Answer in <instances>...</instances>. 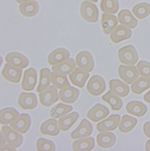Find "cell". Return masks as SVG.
<instances>
[{
	"label": "cell",
	"instance_id": "17",
	"mask_svg": "<svg viewBox=\"0 0 150 151\" xmlns=\"http://www.w3.org/2000/svg\"><path fill=\"white\" fill-rule=\"evenodd\" d=\"M5 60L6 63L21 69L26 68L29 64L28 58L22 54L17 52L7 54L5 57Z\"/></svg>",
	"mask_w": 150,
	"mask_h": 151
},
{
	"label": "cell",
	"instance_id": "7",
	"mask_svg": "<svg viewBox=\"0 0 150 151\" xmlns=\"http://www.w3.org/2000/svg\"><path fill=\"white\" fill-rule=\"evenodd\" d=\"M6 143L14 148H18L21 146L23 142L22 135L19 132L12 129L10 126L6 125L1 127Z\"/></svg>",
	"mask_w": 150,
	"mask_h": 151
},
{
	"label": "cell",
	"instance_id": "36",
	"mask_svg": "<svg viewBox=\"0 0 150 151\" xmlns=\"http://www.w3.org/2000/svg\"><path fill=\"white\" fill-rule=\"evenodd\" d=\"M132 12L139 19L145 18L150 14V4L146 3L137 4L133 7Z\"/></svg>",
	"mask_w": 150,
	"mask_h": 151
},
{
	"label": "cell",
	"instance_id": "19",
	"mask_svg": "<svg viewBox=\"0 0 150 151\" xmlns=\"http://www.w3.org/2000/svg\"><path fill=\"white\" fill-rule=\"evenodd\" d=\"M89 74L88 72H85L79 68H76L74 70L69 74V80L71 83L80 88L85 86Z\"/></svg>",
	"mask_w": 150,
	"mask_h": 151
},
{
	"label": "cell",
	"instance_id": "39",
	"mask_svg": "<svg viewBox=\"0 0 150 151\" xmlns=\"http://www.w3.org/2000/svg\"><path fill=\"white\" fill-rule=\"evenodd\" d=\"M36 149L37 151H54L56 148L53 142L40 138L36 142Z\"/></svg>",
	"mask_w": 150,
	"mask_h": 151
},
{
	"label": "cell",
	"instance_id": "23",
	"mask_svg": "<svg viewBox=\"0 0 150 151\" xmlns=\"http://www.w3.org/2000/svg\"><path fill=\"white\" fill-rule=\"evenodd\" d=\"M59 128L58 121L54 119H49L43 122L40 127V132L45 135L55 137L59 133Z\"/></svg>",
	"mask_w": 150,
	"mask_h": 151
},
{
	"label": "cell",
	"instance_id": "15",
	"mask_svg": "<svg viewBox=\"0 0 150 151\" xmlns=\"http://www.w3.org/2000/svg\"><path fill=\"white\" fill-rule=\"evenodd\" d=\"M76 62L73 58H69L64 61L56 65H53L51 68L52 72L58 75H67L71 73L76 68Z\"/></svg>",
	"mask_w": 150,
	"mask_h": 151
},
{
	"label": "cell",
	"instance_id": "2",
	"mask_svg": "<svg viewBox=\"0 0 150 151\" xmlns=\"http://www.w3.org/2000/svg\"><path fill=\"white\" fill-rule=\"evenodd\" d=\"M80 14L82 19L88 22L95 23L99 19L97 7L88 1H84L81 4Z\"/></svg>",
	"mask_w": 150,
	"mask_h": 151
},
{
	"label": "cell",
	"instance_id": "13",
	"mask_svg": "<svg viewBox=\"0 0 150 151\" xmlns=\"http://www.w3.org/2000/svg\"><path fill=\"white\" fill-rule=\"evenodd\" d=\"M109 114V110L106 107L100 104H96L88 111L86 117L93 122H98L106 117Z\"/></svg>",
	"mask_w": 150,
	"mask_h": 151
},
{
	"label": "cell",
	"instance_id": "20",
	"mask_svg": "<svg viewBox=\"0 0 150 151\" xmlns=\"http://www.w3.org/2000/svg\"><path fill=\"white\" fill-rule=\"evenodd\" d=\"M70 55L68 50L63 48H58L49 53L47 58V62L49 65L53 66L68 59Z\"/></svg>",
	"mask_w": 150,
	"mask_h": 151
},
{
	"label": "cell",
	"instance_id": "29",
	"mask_svg": "<svg viewBox=\"0 0 150 151\" xmlns=\"http://www.w3.org/2000/svg\"><path fill=\"white\" fill-rule=\"evenodd\" d=\"M19 112L14 108H4L0 111V124L8 125L13 122L19 116Z\"/></svg>",
	"mask_w": 150,
	"mask_h": 151
},
{
	"label": "cell",
	"instance_id": "47",
	"mask_svg": "<svg viewBox=\"0 0 150 151\" xmlns=\"http://www.w3.org/2000/svg\"><path fill=\"white\" fill-rule=\"evenodd\" d=\"M88 1H92V2H94V3H97L98 1V0H88Z\"/></svg>",
	"mask_w": 150,
	"mask_h": 151
},
{
	"label": "cell",
	"instance_id": "44",
	"mask_svg": "<svg viewBox=\"0 0 150 151\" xmlns=\"http://www.w3.org/2000/svg\"><path fill=\"white\" fill-rule=\"evenodd\" d=\"M6 143V139L4 137V135L3 133V132L1 131V147L4 146Z\"/></svg>",
	"mask_w": 150,
	"mask_h": 151
},
{
	"label": "cell",
	"instance_id": "43",
	"mask_svg": "<svg viewBox=\"0 0 150 151\" xmlns=\"http://www.w3.org/2000/svg\"><path fill=\"white\" fill-rule=\"evenodd\" d=\"M144 100L146 103L150 104V90L144 96Z\"/></svg>",
	"mask_w": 150,
	"mask_h": 151
},
{
	"label": "cell",
	"instance_id": "33",
	"mask_svg": "<svg viewBox=\"0 0 150 151\" xmlns=\"http://www.w3.org/2000/svg\"><path fill=\"white\" fill-rule=\"evenodd\" d=\"M51 83V72L48 68H43L40 70V80L36 92L40 93L48 87Z\"/></svg>",
	"mask_w": 150,
	"mask_h": 151
},
{
	"label": "cell",
	"instance_id": "8",
	"mask_svg": "<svg viewBox=\"0 0 150 151\" xmlns=\"http://www.w3.org/2000/svg\"><path fill=\"white\" fill-rule=\"evenodd\" d=\"M93 132V125L88 120L82 119L79 125L70 134L72 139H80L86 138L91 135Z\"/></svg>",
	"mask_w": 150,
	"mask_h": 151
},
{
	"label": "cell",
	"instance_id": "6",
	"mask_svg": "<svg viewBox=\"0 0 150 151\" xmlns=\"http://www.w3.org/2000/svg\"><path fill=\"white\" fill-rule=\"evenodd\" d=\"M119 78L127 84H132L139 77V72L134 66L119 65L118 69Z\"/></svg>",
	"mask_w": 150,
	"mask_h": 151
},
{
	"label": "cell",
	"instance_id": "35",
	"mask_svg": "<svg viewBox=\"0 0 150 151\" xmlns=\"http://www.w3.org/2000/svg\"><path fill=\"white\" fill-rule=\"evenodd\" d=\"M100 8L104 13L115 14L119 9V3L118 0H101Z\"/></svg>",
	"mask_w": 150,
	"mask_h": 151
},
{
	"label": "cell",
	"instance_id": "28",
	"mask_svg": "<svg viewBox=\"0 0 150 151\" xmlns=\"http://www.w3.org/2000/svg\"><path fill=\"white\" fill-rule=\"evenodd\" d=\"M79 117L78 113L73 112L59 117L58 121L59 129L63 132L68 131L77 121Z\"/></svg>",
	"mask_w": 150,
	"mask_h": 151
},
{
	"label": "cell",
	"instance_id": "16",
	"mask_svg": "<svg viewBox=\"0 0 150 151\" xmlns=\"http://www.w3.org/2000/svg\"><path fill=\"white\" fill-rule=\"evenodd\" d=\"M79 95V90L70 86L60 89L58 93L60 101L67 104H73L78 99Z\"/></svg>",
	"mask_w": 150,
	"mask_h": 151
},
{
	"label": "cell",
	"instance_id": "9",
	"mask_svg": "<svg viewBox=\"0 0 150 151\" xmlns=\"http://www.w3.org/2000/svg\"><path fill=\"white\" fill-rule=\"evenodd\" d=\"M22 70L21 69L15 67L9 63L4 65L1 71L3 77L9 82L12 83H18L21 78Z\"/></svg>",
	"mask_w": 150,
	"mask_h": 151
},
{
	"label": "cell",
	"instance_id": "34",
	"mask_svg": "<svg viewBox=\"0 0 150 151\" xmlns=\"http://www.w3.org/2000/svg\"><path fill=\"white\" fill-rule=\"evenodd\" d=\"M138 120L136 118L129 115H124L119 122V131L122 133H127L131 131L136 125Z\"/></svg>",
	"mask_w": 150,
	"mask_h": 151
},
{
	"label": "cell",
	"instance_id": "37",
	"mask_svg": "<svg viewBox=\"0 0 150 151\" xmlns=\"http://www.w3.org/2000/svg\"><path fill=\"white\" fill-rule=\"evenodd\" d=\"M72 110L73 107L71 105L59 103L52 109L50 111V116L53 118L58 119L71 112Z\"/></svg>",
	"mask_w": 150,
	"mask_h": 151
},
{
	"label": "cell",
	"instance_id": "27",
	"mask_svg": "<svg viewBox=\"0 0 150 151\" xmlns=\"http://www.w3.org/2000/svg\"><path fill=\"white\" fill-rule=\"evenodd\" d=\"M118 22L130 28H134L138 25V21L131 12L127 9L121 10L118 14Z\"/></svg>",
	"mask_w": 150,
	"mask_h": 151
},
{
	"label": "cell",
	"instance_id": "10",
	"mask_svg": "<svg viewBox=\"0 0 150 151\" xmlns=\"http://www.w3.org/2000/svg\"><path fill=\"white\" fill-rule=\"evenodd\" d=\"M31 124V119L29 115L22 113L18 118L10 124V127L21 134H25L30 128Z\"/></svg>",
	"mask_w": 150,
	"mask_h": 151
},
{
	"label": "cell",
	"instance_id": "1",
	"mask_svg": "<svg viewBox=\"0 0 150 151\" xmlns=\"http://www.w3.org/2000/svg\"><path fill=\"white\" fill-rule=\"evenodd\" d=\"M119 61L123 65L133 66L136 64L139 57L137 51L131 45L119 48L117 52Z\"/></svg>",
	"mask_w": 150,
	"mask_h": 151
},
{
	"label": "cell",
	"instance_id": "21",
	"mask_svg": "<svg viewBox=\"0 0 150 151\" xmlns=\"http://www.w3.org/2000/svg\"><path fill=\"white\" fill-rule=\"evenodd\" d=\"M118 21L117 18L113 14L103 13L101 19V27L103 33L106 35H109L117 26Z\"/></svg>",
	"mask_w": 150,
	"mask_h": 151
},
{
	"label": "cell",
	"instance_id": "22",
	"mask_svg": "<svg viewBox=\"0 0 150 151\" xmlns=\"http://www.w3.org/2000/svg\"><path fill=\"white\" fill-rule=\"evenodd\" d=\"M109 87L112 93L120 98L127 96L130 92L129 87L119 80L113 79L110 80Z\"/></svg>",
	"mask_w": 150,
	"mask_h": 151
},
{
	"label": "cell",
	"instance_id": "24",
	"mask_svg": "<svg viewBox=\"0 0 150 151\" xmlns=\"http://www.w3.org/2000/svg\"><path fill=\"white\" fill-rule=\"evenodd\" d=\"M97 143L101 148L108 149L112 147L116 142V137L113 132H101L96 137Z\"/></svg>",
	"mask_w": 150,
	"mask_h": 151
},
{
	"label": "cell",
	"instance_id": "12",
	"mask_svg": "<svg viewBox=\"0 0 150 151\" xmlns=\"http://www.w3.org/2000/svg\"><path fill=\"white\" fill-rule=\"evenodd\" d=\"M37 72L35 69L29 68L25 70L21 83L22 89L25 91H31L34 90L37 83Z\"/></svg>",
	"mask_w": 150,
	"mask_h": 151
},
{
	"label": "cell",
	"instance_id": "26",
	"mask_svg": "<svg viewBox=\"0 0 150 151\" xmlns=\"http://www.w3.org/2000/svg\"><path fill=\"white\" fill-rule=\"evenodd\" d=\"M18 9L22 16L27 18L34 17L38 13L39 6L37 2L35 1H30L22 3L18 6Z\"/></svg>",
	"mask_w": 150,
	"mask_h": 151
},
{
	"label": "cell",
	"instance_id": "46",
	"mask_svg": "<svg viewBox=\"0 0 150 151\" xmlns=\"http://www.w3.org/2000/svg\"><path fill=\"white\" fill-rule=\"evenodd\" d=\"M30 1H35V0H15V1H16L17 3H19V4H21L22 3Z\"/></svg>",
	"mask_w": 150,
	"mask_h": 151
},
{
	"label": "cell",
	"instance_id": "11",
	"mask_svg": "<svg viewBox=\"0 0 150 151\" xmlns=\"http://www.w3.org/2000/svg\"><path fill=\"white\" fill-rule=\"evenodd\" d=\"M132 35L130 28L122 24L117 25L111 33L109 38L114 43H118L126 39H129Z\"/></svg>",
	"mask_w": 150,
	"mask_h": 151
},
{
	"label": "cell",
	"instance_id": "25",
	"mask_svg": "<svg viewBox=\"0 0 150 151\" xmlns=\"http://www.w3.org/2000/svg\"><path fill=\"white\" fill-rule=\"evenodd\" d=\"M126 111L138 117H141L144 116L147 111L146 105L141 102L132 101L129 102L126 106Z\"/></svg>",
	"mask_w": 150,
	"mask_h": 151
},
{
	"label": "cell",
	"instance_id": "42",
	"mask_svg": "<svg viewBox=\"0 0 150 151\" xmlns=\"http://www.w3.org/2000/svg\"><path fill=\"white\" fill-rule=\"evenodd\" d=\"M16 150V148H14L13 147H12L11 146L9 145H4L3 146L1 147V150L3 151V150Z\"/></svg>",
	"mask_w": 150,
	"mask_h": 151
},
{
	"label": "cell",
	"instance_id": "30",
	"mask_svg": "<svg viewBox=\"0 0 150 151\" xmlns=\"http://www.w3.org/2000/svg\"><path fill=\"white\" fill-rule=\"evenodd\" d=\"M94 145L95 141L93 137L80 139L73 142L72 149L74 151H89L94 147Z\"/></svg>",
	"mask_w": 150,
	"mask_h": 151
},
{
	"label": "cell",
	"instance_id": "38",
	"mask_svg": "<svg viewBox=\"0 0 150 151\" xmlns=\"http://www.w3.org/2000/svg\"><path fill=\"white\" fill-rule=\"evenodd\" d=\"M51 83L57 89H61L70 86V83L66 75H58L54 72L51 73Z\"/></svg>",
	"mask_w": 150,
	"mask_h": 151
},
{
	"label": "cell",
	"instance_id": "5",
	"mask_svg": "<svg viewBox=\"0 0 150 151\" xmlns=\"http://www.w3.org/2000/svg\"><path fill=\"white\" fill-rule=\"evenodd\" d=\"M75 62L78 67L85 72L89 73L94 69V60L91 54L88 51L79 52L75 57Z\"/></svg>",
	"mask_w": 150,
	"mask_h": 151
},
{
	"label": "cell",
	"instance_id": "3",
	"mask_svg": "<svg viewBox=\"0 0 150 151\" xmlns=\"http://www.w3.org/2000/svg\"><path fill=\"white\" fill-rule=\"evenodd\" d=\"M86 88L90 95L97 96L104 92L106 89V83L101 77L95 75L89 78Z\"/></svg>",
	"mask_w": 150,
	"mask_h": 151
},
{
	"label": "cell",
	"instance_id": "41",
	"mask_svg": "<svg viewBox=\"0 0 150 151\" xmlns=\"http://www.w3.org/2000/svg\"><path fill=\"white\" fill-rule=\"evenodd\" d=\"M143 132L146 137L150 138V122H146L144 124Z\"/></svg>",
	"mask_w": 150,
	"mask_h": 151
},
{
	"label": "cell",
	"instance_id": "31",
	"mask_svg": "<svg viewBox=\"0 0 150 151\" xmlns=\"http://www.w3.org/2000/svg\"><path fill=\"white\" fill-rule=\"evenodd\" d=\"M101 100L108 103L113 111H119L123 107L122 100L111 90L101 96Z\"/></svg>",
	"mask_w": 150,
	"mask_h": 151
},
{
	"label": "cell",
	"instance_id": "18",
	"mask_svg": "<svg viewBox=\"0 0 150 151\" xmlns=\"http://www.w3.org/2000/svg\"><path fill=\"white\" fill-rule=\"evenodd\" d=\"M120 121V116L112 114L106 119L99 122L96 125V129L99 132L112 131L115 130L118 126Z\"/></svg>",
	"mask_w": 150,
	"mask_h": 151
},
{
	"label": "cell",
	"instance_id": "14",
	"mask_svg": "<svg viewBox=\"0 0 150 151\" xmlns=\"http://www.w3.org/2000/svg\"><path fill=\"white\" fill-rule=\"evenodd\" d=\"M18 104L23 110H33L37 105V99L34 93L22 92L18 99Z\"/></svg>",
	"mask_w": 150,
	"mask_h": 151
},
{
	"label": "cell",
	"instance_id": "4",
	"mask_svg": "<svg viewBox=\"0 0 150 151\" xmlns=\"http://www.w3.org/2000/svg\"><path fill=\"white\" fill-rule=\"evenodd\" d=\"M40 104L44 107H49L59 99L57 88L54 86H50L39 93Z\"/></svg>",
	"mask_w": 150,
	"mask_h": 151
},
{
	"label": "cell",
	"instance_id": "40",
	"mask_svg": "<svg viewBox=\"0 0 150 151\" xmlns=\"http://www.w3.org/2000/svg\"><path fill=\"white\" fill-rule=\"evenodd\" d=\"M136 68L141 77L150 78V63L141 60L137 64Z\"/></svg>",
	"mask_w": 150,
	"mask_h": 151
},
{
	"label": "cell",
	"instance_id": "32",
	"mask_svg": "<svg viewBox=\"0 0 150 151\" xmlns=\"http://www.w3.org/2000/svg\"><path fill=\"white\" fill-rule=\"evenodd\" d=\"M150 88V78L141 77L138 78L131 86V92L136 95H140Z\"/></svg>",
	"mask_w": 150,
	"mask_h": 151
},
{
	"label": "cell",
	"instance_id": "45",
	"mask_svg": "<svg viewBox=\"0 0 150 151\" xmlns=\"http://www.w3.org/2000/svg\"><path fill=\"white\" fill-rule=\"evenodd\" d=\"M145 149L147 151H150V140H148L145 143Z\"/></svg>",
	"mask_w": 150,
	"mask_h": 151
}]
</instances>
